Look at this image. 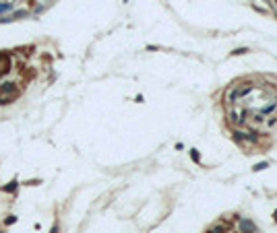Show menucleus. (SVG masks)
I'll list each match as a JSON object with an SVG mask.
<instances>
[{"label": "nucleus", "mask_w": 277, "mask_h": 233, "mask_svg": "<svg viewBox=\"0 0 277 233\" xmlns=\"http://www.w3.org/2000/svg\"><path fill=\"white\" fill-rule=\"evenodd\" d=\"M15 188H17V182H10V184H8V186L4 188V192H12V190H15Z\"/></svg>", "instance_id": "f03ea898"}, {"label": "nucleus", "mask_w": 277, "mask_h": 233, "mask_svg": "<svg viewBox=\"0 0 277 233\" xmlns=\"http://www.w3.org/2000/svg\"><path fill=\"white\" fill-rule=\"evenodd\" d=\"M17 85H12V83H4V85H0V103H10L15 97H17Z\"/></svg>", "instance_id": "f257e3e1"}, {"label": "nucleus", "mask_w": 277, "mask_h": 233, "mask_svg": "<svg viewBox=\"0 0 277 233\" xmlns=\"http://www.w3.org/2000/svg\"><path fill=\"white\" fill-rule=\"evenodd\" d=\"M8 8H10V4H0V12L2 10H8Z\"/></svg>", "instance_id": "7ed1b4c3"}, {"label": "nucleus", "mask_w": 277, "mask_h": 233, "mask_svg": "<svg viewBox=\"0 0 277 233\" xmlns=\"http://www.w3.org/2000/svg\"><path fill=\"white\" fill-rule=\"evenodd\" d=\"M221 231H224L221 227H215V229H213V231H211V233H221Z\"/></svg>", "instance_id": "20e7f679"}]
</instances>
